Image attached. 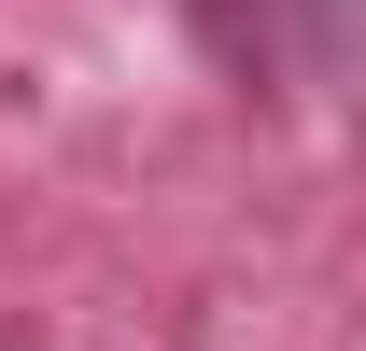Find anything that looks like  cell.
<instances>
[{"label":"cell","mask_w":366,"mask_h":351,"mask_svg":"<svg viewBox=\"0 0 366 351\" xmlns=\"http://www.w3.org/2000/svg\"><path fill=\"white\" fill-rule=\"evenodd\" d=\"M197 29H212V56H226L239 85L310 71V85L366 98V0H197Z\"/></svg>","instance_id":"obj_1"}]
</instances>
